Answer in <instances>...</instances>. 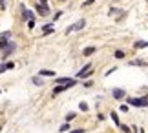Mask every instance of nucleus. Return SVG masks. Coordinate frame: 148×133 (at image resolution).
I'll return each mask as SVG.
<instances>
[{
    "mask_svg": "<svg viewBox=\"0 0 148 133\" xmlns=\"http://www.w3.org/2000/svg\"><path fill=\"white\" fill-rule=\"evenodd\" d=\"M128 104L139 106V108H146L148 106V97H143V99H128Z\"/></svg>",
    "mask_w": 148,
    "mask_h": 133,
    "instance_id": "nucleus-1",
    "label": "nucleus"
},
{
    "mask_svg": "<svg viewBox=\"0 0 148 133\" xmlns=\"http://www.w3.org/2000/svg\"><path fill=\"white\" fill-rule=\"evenodd\" d=\"M92 75V64H84V68L77 73V78H86Z\"/></svg>",
    "mask_w": 148,
    "mask_h": 133,
    "instance_id": "nucleus-2",
    "label": "nucleus"
},
{
    "mask_svg": "<svg viewBox=\"0 0 148 133\" xmlns=\"http://www.w3.org/2000/svg\"><path fill=\"white\" fill-rule=\"evenodd\" d=\"M35 11H37L38 15H42V16L49 15V8H48V4H37V5H35Z\"/></svg>",
    "mask_w": 148,
    "mask_h": 133,
    "instance_id": "nucleus-3",
    "label": "nucleus"
},
{
    "mask_svg": "<svg viewBox=\"0 0 148 133\" xmlns=\"http://www.w3.org/2000/svg\"><path fill=\"white\" fill-rule=\"evenodd\" d=\"M112 93H113V99H117V100H121V99H123V97H124V89H121V88H115V89H113V91H112Z\"/></svg>",
    "mask_w": 148,
    "mask_h": 133,
    "instance_id": "nucleus-4",
    "label": "nucleus"
},
{
    "mask_svg": "<svg viewBox=\"0 0 148 133\" xmlns=\"http://www.w3.org/2000/svg\"><path fill=\"white\" fill-rule=\"evenodd\" d=\"M13 49H15V44H8V46H5V49H4V59H5V57H9L11 53H13Z\"/></svg>",
    "mask_w": 148,
    "mask_h": 133,
    "instance_id": "nucleus-5",
    "label": "nucleus"
},
{
    "mask_svg": "<svg viewBox=\"0 0 148 133\" xmlns=\"http://www.w3.org/2000/svg\"><path fill=\"white\" fill-rule=\"evenodd\" d=\"M22 11H24V18H26V20H35V13L27 11L26 8H22Z\"/></svg>",
    "mask_w": 148,
    "mask_h": 133,
    "instance_id": "nucleus-6",
    "label": "nucleus"
},
{
    "mask_svg": "<svg viewBox=\"0 0 148 133\" xmlns=\"http://www.w3.org/2000/svg\"><path fill=\"white\" fill-rule=\"evenodd\" d=\"M95 51H97V49H95V48H93V46H88V48H86V49H84V51H82V53H84V57H90V55H93V53H95Z\"/></svg>",
    "mask_w": 148,
    "mask_h": 133,
    "instance_id": "nucleus-7",
    "label": "nucleus"
},
{
    "mask_svg": "<svg viewBox=\"0 0 148 133\" xmlns=\"http://www.w3.org/2000/svg\"><path fill=\"white\" fill-rule=\"evenodd\" d=\"M70 82H75V80H73V78H68V77L57 78V84H70Z\"/></svg>",
    "mask_w": 148,
    "mask_h": 133,
    "instance_id": "nucleus-8",
    "label": "nucleus"
},
{
    "mask_svg": "<svg viewBox=\"0 0 148 133\" xmlns=\"http://www.w3.org/2000/svg\"><path fill=\"white\" fill-rule=\"evenodd\" d=\"M40 77H55V71H51V69H42Z\"/></svg>",
    "mask_w": 148,
    "mask_h": 133,
    "instance_id": "nucleus-9",
    "label": "nucleus"
},
{
    "mask_svg": "<svg viewBox=\"0 0 148 133\" xmlns=\"http://www.w3.org/2000/svg\"><path fill=\"white\" fill-rule=\"evenodd\" d=\"M42 33H44V35H48V33H53V26H51V24H46V26L42 27Z\"/></svg>",
    "mask_w": 148,
    "mask_h": 133,
    "instance_id": "nucleus-10",
    "label": "nucleus"
},
{
    "mask_svg": "<svg viewBox=\"0 0 148 133\" xmlns=\"http://www.w3.org/2000/svg\"><path fill=\"white\" fill-rule=\"evenodd\" d=\"M84 26H86V22H84V20H79V22H77V24L73 26V27H75V31H81Z\"/></svg>",
    "mask_w": 148,
    "mask_h": 133,
    "instance_id": "nucleus-11",
    "label": "nucleus"
},
{
    "mask_svg": "<svg viewBox=\"0 0 148 133\" xmlns=\"http://www.w3.org/2000/svg\"><path fill=\"white\" fill-rule=\"evenodd\" d=\"M141 48H148V42H145V40H139V42H135V49H141Z\"/></svg>",
    "mask_w": 148,
    "mask_h": 133,
    "instance_id": "nucleus-12",
    "label": "nucleus"
},
{
    "mask_svg": "<svg viewBox=\"0 0 148 133\" xmlns=\"http://www.w3.org/2000/svg\"><path fill=\"white\" fill-rule=\"evenodd\" d=\"M11 38V31H4L0 33V40H9Z\"/></svg>",
    "mask_w": 148,
    "mask_h": 133,
    "instance_id": "nucleus-13",
    "label": "nucleus"
},
{
    "mask_svg": "<svg viewBox=\"0 0 148 133\" xmlns=\"http://www.w3.org/2000/svg\"><path fill=\"white\" fill-rule=\"evenodd\" d=\"M110 117H112V120H113V122H115L117 126H121V122H119V115H117L115 111H112V115H110Z\"/></svg>",
    "mask_w": 148,
    "mask_h": 133,
    "instance_id": "nucleus-14",
    "label": "nucleus"
},
{
    "mask_svg": "<svg viewBox=\"0 0 148 133\" xmlns=\"http://www.w3.org/2000/svg\"><path fill=\"white\" fill-rule=\"evenodd\" d=\"M68 130H70V124H68V122H64V124H62L60 128H59V131H60V133H64V131H68Z\"/></svg>",
    "mask_w": 148,
    "mask_h": 133,
    "instance_id": "nucleus-15",
    "label": "nucleus"
},
{
    "mask_svg": "<svg viewBox=\"0 0 148 133\" xmlns=\"http://www.w3.org/2000/svg\"><path fill=\"white\" fill-rule=\"evenodd\" d=\"M79 109H81V111H88V104L86 102H81V104H79Z\"/></svg>",
    "mask_w": 148,
    "mask_h": 133,
    "instance_id": "nucleus-16",
    "label": "nucleus"
},
{
    "mask_svg": "<svg viewBox=\"0 0 148 133\" xmlns=\"http://www.w3.org/2000/svg\"><path fill=\"white\" fill-rule=\"evenodd\" d=\"M115 59H124V51L117 49V51H115Z\"/></svg>",
    "mask_w": 148,
    "mask_h": 133,
    "instance_id": "nucleus-17",
    "label": "nucleus"
},
{
    "mask_svg": "<svg viewBox=\"0 0 148 133\" xmlns=\"http://www.w3.org/2000/svg\"><path fill=\"white\" fill-rule=\"evenodd\" d=\"M119 128H121V130H123L124 133H132V130H130L128 126H124V124H121V126H119Z\"/></svg>",
    "mask_w": 148,
    "mask_h": 133,
    "instance_id": "nucleus-18",
    "label": "nucleus"
},
{
    "mask_svg": "<svg viewBox=\"0 0 148 133\" xmlns=\"http://www.w3.org/2000/svg\"><path fill=\"white\" fill-rule=\"evenodd\" d=\"M5 69H9V68H8V62H4V64H0V73H4Z\"/></svg>",
    "mask_w": 148,
    "mask_h": 133,
    "instance_id": "nucleus-19",
    "label": "nucleus"
},
{
    "mask_svg": "<svg viewBox=\"0 0 148 133\" xmlns=\"http://www.w3.org/2000/svg\"><path fill=\"white\" fill-rule=\"evenodd\" d=\"M33 82H35L37 86H42V80H40V77H33Z\"/></svg>",
    "mask_w": 148,
    "mask_h": 133,
    "instance_id": "nucleus-20",
    "label": "nucleus"
},
{
    "mask_svg": "<svg viewBox=\"0 0 148 133\" xmlns=\"http://www.w3.org/2000/svg\"><path fill=\"white\" fill-rule=\"evenodd\" d=\"M9 42L8 40H0V49H5V46H8Z\"/></svg>",
    "mask_w": 148,
    "mask_h": 133,
    "instance_id": "nucleus-21",
    "label": "nucleus"
},
{
    "mask_svg": "<svg viewBox=\"0 0 148 133\" xmlns=\"http://www.w3.org/2000/svg\"><path fill=\"white\" fill-rule=\"evenodd\" d=\"M132 66H145V62H143V60H134Z\"/></svg>",
    "mask_w": 148,
    "mask_h": 133,
    "instance_id": "nucleus-22",
    "label": "nucleus"
},
{
    "mask_svg": "<svg viewBox=\"0 0 148 133\" xmlns=\"http://www.w3.org/2000/svg\"><path fill=\"white\" fill-rule=\"evenodd\" d=\"M73 119H75V113H68V117H66L68 122H70V120H73Z\"/></svg>",
    "mask_w": 148,
    "mask_h": 133,
    "instance_id": "nucleus-23",
    "label": "nucleus"
},
{
    "mask_svg": "<svg viewBox=\"0 0 148 133\" xmlns=\"http://www.w3.org/2000/svg\"><path fill=\"white\" fill-rule=\"evenodd\" d=\"M119 109H121L123 113H126L128 111V106H126V104H123V106H119Z\"/></svg>",
    "mask_w": 148,
    "mask_h": 133,
    "instance_id": "nucleus-24",
    "label": "nucleus"
},
{
    "mask_svg": "<svg viewBox=\"0 0 148 133\" xmlns=\"http://www.w3.org/2000/svg\"><path fill=\"white\" fill-rule=\"evenodd\" d=\"M27 27L33 29V27H35V20H29V22H27Z\"/></svg>",
    "mask_w": 148,
    "mask_h": 133,
    "instance_id": "nucleus-25",
    "label": "nucleus"
},
{
    "mask_svg": "<svg viewBox=\"0 0 148 133\" xmlns=\"http://www.w3.org/2000/svg\"><path fill=\"white\" fill-rule=\"evenodd\" d=\"M93 4V0H86V2H84L82 5H84V8H88V5H92Z\"/></svg>",
    "mask_w": 148,
    "mask_h": 133,
    "instance_id": "nucleus-26",
    "label": "nucleus"
},
{
    "mask_svg": "<svg viewBox=\"0 0 148 133\" xmlns=\"http://www.w3.org/2000/svg\"><path fill=\"white\" fill-rule=\"evenodd\" d=\"M71 31H75V27H73V26H70V27H68V29H66V35H70Z\"/></svg>",
    "mask_w": 148,
    "mask_h": 133,
    "instance_id": "nucleus-27",
    "label": "nucleus"
},
{
    "mask_svg": "<svg viewBox=\"0 0 148 133\" xmlns=\"http://www.w3.org/2000/svg\"><path fill=\"white\" fill-rule=\"evenodd\" d=\"M0 9H5V2H4V0H0Z\"/></svg>",
    "mask_w": 148,
    "mask_h": 133,
    "instance_id": "nucleus-28",
    "label": "nucleus"
},
{
    "mask_svg": "<svg viewBox=\"0 0 148 133\" xmlns=\"http://www.w3.org/2000/svg\"><path fill=\"white\" fill-rule=\"evenodd\" d=\"M70 133H82V130H73V131H70Z\"/></svg>",
    "mask_w": 148,
    "mask_h": 133,
    "instance_id": "nucleus-29",
    "label": "nucleus"
},
{
    "mask_svg": "<svg viewBox=\"0 0 148 133\" xmlns=\"http://www.w3.org/2000/svg\"><path fill=\"white\" fill-rule=\"evenodd\" d=\"M40 4H48V0H40Z\"/></svg>",
    "mask_w": 148,
    "mask_h": 133,
    "instance_id": "nucleus-30",
    "label": "nucleus"
},
{
    "mask_svg": "<svg viewBox=\"0 0 148 133\" xmlns=\"http://www.w3.org/2000/svg\"><path fill=\"white\" fill-rule=\"evenodd\" d=\"M0 93H2V91H0Z\"/></svg>",
    "mask_w": 148,
    "mask_h": 133,
    "instance_id": "nucleus-31",
    "label": "nucleus"
}]
</instances>
